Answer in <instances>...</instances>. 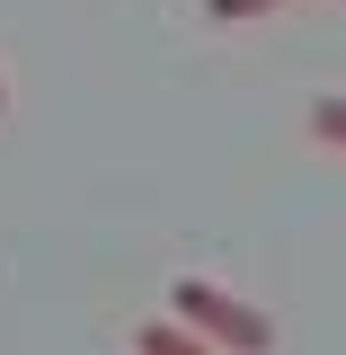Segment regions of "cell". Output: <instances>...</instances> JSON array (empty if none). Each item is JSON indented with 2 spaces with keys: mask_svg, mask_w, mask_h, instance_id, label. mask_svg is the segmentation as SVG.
Listing matches in <instances>:
<instances>
[{
  "mask_svg": "<svg viewBox=\"0 0 346 355\" xmlns=\"http://www.w3.org/2000/svg\"><path fill=\"white\" fill-rule=\"evenodd\" d=\"M169 320H187L205 347H231V355H266V347H275L266 311L240 302V293H222L214 275H178V284H169Z\"/></svg>",
  "mask_w": 346,
  "mask_h": 355,
  "instance_id": "1",
  "label": "cell"
},
{
  "mask_svg": "<svg viewBox=\"0 0 346 355\" xmlns=\"http://www.w3.org/2000/svg\"><path fill=\"white\" fill-rule=\"evenodd\" d=\"M311 133L346 151V98H338V89H329V98H311Z\"/></svg>",
  "mask_w": 346,
  "mask_h": 355,
  "instance_id": "3",
  "label": "cell"
},
{
  "mask_svg": "<svg viewBox=\"0 0 346 355\" xmlns=\"http://www.w3.org/2000/svg\"><path fill=\"white\" fill-rule=\"evenodd\" d=\"M0 107H9V89H0Z\"/></svg>",
  "mask_w": 346,
  "mask_h": 355,
  "instance_id": "5",
  "label": "cell"
},
{
  "mask_svg": "<svg viewBox=\"0 0 346 355\" xmlns=\"http://www.w3.org/2000/svg\"><path fill=\"white\" fill-rule=\"evenodd\" d=\"M275 0H205V18H266Z\"/></svg>",
  "mask_w": 346,
  "mask_h": 355,
  "instance_id": "4",
  "label": "cell"
},
{
  "mask_svg": "<svg viewBox=\"0 0 346 355\" xmlns=\"http://www.w3.org/2000/svg\"><path fill=\"white\" fill-rule=\"evenodd\" d=\"M133 355H214V347H205L187 320H169V311H160V320H142V329H133Z\"/></svg>",
  "mask_w": 346,
  "mask_h": 355,
  "instance_id": "2",
  "label": "cell"
}]
</instances>
